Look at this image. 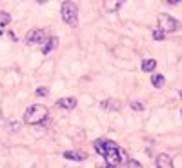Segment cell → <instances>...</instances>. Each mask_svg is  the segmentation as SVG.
<instances>
[{
	"label": "cell",
	"mask_w": 182,
	"mask_h": 168,
	"mask_svg": "<svg viewBox=\"0 0 182 168\" xmlns=\"http://www.w3.org/2000/svg\"><path fill=\"white\" fill-rule=\"evenodd\" d=\"M48 108L44 104H31L28 110L24 112V121L28 124H42L48 119Z\"/></svg>",
	"instance_id": "obj_1"
},
{
	"label": "cell",
	"mask_w": 182,
	"mask_h": 168,
	"mask_svg": "<svg viewBox=\"0 0 182 168\" xmlns=\"http://www.w3.org/2000/svg\"><path fill=\"white\" fill-rule=\"evenodd\" d=\"M104 159H106V165L107 166H120V165H124L126 161H127V155H126V152L120 148V146L115 143L111 146L109 150H107L104 155H102Z\"/></svg>",
	"instance_id": "obj_2"
},
{
	"label": "cell",
	"mask_w": 182,
	"mask_h": 168,
	"mask_svg": "<svg viewBox=\"0 0 182 168\" xmlns=\"http://www.w3.org/2000/svg\"><path fill=\"white\" fill-rule=\"evenodd\" d=\"M60 15H62V20L67 26H71V28L77 26V22H78V9H77V6L73 4L71 0H66V2L62 4Z\"/></svg>",
	"instance_id": "obj_3"
},
{
	"label": "cell",
	"mask_w": 182,
	"mask_h": 168,
	"mask_svg": "<svg viewBox=\"0 0 182 168\" xmlns=\"http://www.w3.org/2000/svg\"><path fill=\"white\" fill-rule=\"evenodd\" d=\"M157 22H158V28L164 29L166 33H173V31L180 29V22L177 18H173L171 15H167V13H160L157 17Z\"/></svg>",
	"instance_id": "obj_4"
},
{
	"label": "cell",
	"mask_w": 182,
	"mask_h": 168,
	"mask_svg": "<svg viewBox=\"0 0 182 168\" xmlns=\"http://www.w3.org/2000/svg\"><path fill=\"white\" fill-rule=\"evenodd\" d=\"M46 42V31L44 29H31L28 31L26 35V44L31 46V44H42Z\"/></svg>",
	"instance_id": "obj_5"
},
{
	"label": "cell",
	"mask_w": 182,
	"mask_h": 168,
	"mask_svg": "<svg viewBox=\"0 0 182 168\" xmlns=\"http://www.w3.org/2000/svg\"><path fill=\"white\" fill-rule=\"evenodd\" d=\"M113 144H115V143H113V141H109V139H97L95 143H93V146H95L97 153H100V155H104V153L109 150Z\"/></svg>",
	"instance_id": "obj_6"
},
{
	"label": "cell",
	"mask_w": 182,
	"mask_h": 168,
	"mask_svg": "<svg viewBox=\"0 0 182 168\" xmlns=\"http://www.w3.org/2000/svg\"><path fill=\"white\" fill-rule=\"evenodd\" d=\"M126 2V0H104V9L107 11V13H115V11H118L120 8H122V4Z\"/></svg>",
	"instance_id": "obj_7"
},
{
	"label": "cell",
	"mask_w": 182,
	"mask_h": 168,
	"mask_svg": "<svg viewBox=\"0 0 182 168\" xmlns=\"http://www.w3.org/2000/svg\"><path fill=\"white\" fill-rule=\"evenodd\" d=\"M77 104H78V100L75 97H64V99L57 100V106L58 108H64V110H73Z\"/></svg>",
	"instance_id": "obj_8"
},
{
	"label": "cell",
	"mask_w": 182,
	"mask_h": 168,
	"mask_svg": "<svg viewBox=\"0 0 182 168\" xmlns=\"http://www.w3.org/2000/svg\"><path fill=\"white\" fill-rule=\"evenodd\" d=\"M155 165H157L158 168H171L173 166V159L167 155V153H160V155H157Z\"/></svg>",
	"instance_id": "obj_9"
},
{
	"label": "cell",
	"mask_w": 182,
	"mask_h": 168,
	"mask_svg": "<svg viewBox=\"0 0 182 168\" xmlns=\"http://www.w3.org/2000/svg\"><path fill=\"white\" fill-rule=\"evenodd\" d=\"M100 106H102L104 110H109V112H118L120 108H122V104L118 102L117 99H109V100H102L100 102Z\"/></svg>",
	"instance_id": "obj_10"
},
{
	"label": "cell",
	"mask_w": 182,
	"mask_h": 168,
	"mask_svg": "<svg viewBox=\"0 0 182 168\" xmlns=\"http://www.w3.org/2000/svg\"><path fill=\"white\" fill-rule=\"evenodd\" d=\"M64 157L69 159V161H84L86 153L80 152V150H69V152H64Z\"/></svg>",
	"instance_id": "obj_11"
},
{
	"label": "cell",
	"mask_w": 182,
	"mask_h": 168,
	"mask_svg": "<svg viewBox=\"0 0 182 168\" xmlns=\"http://www.w3.org/2000/svg\"><path fill=\"white\" fill-rule=\"evenodd\" d=\"M57 44H58V38H57V37L48 38V40H46V44L42 46V53H44V55H48L51 49H55V48H57Z\"/></svg>",
	"instance_id": "obj_12"
},
{
	"label": "cell",
	"mask_w": 182,
	"mask_h": 168,
	"mask_svg": "<svg viewBox=\"0 0 182 168\" xmlns=\"http://www.w3.org/2000/svg\"><path fill=\"white\" fill-rule=\"evenodd\" d=\"M140 68H142V71H146V73H151L155 68H157V60L155 59H144Z\"/></svg>",
	"instance_id": "obj_13"
},
{
	"label": "cell",
	"mask_w": 182,
	"mask_h": 168,
	"mask_svg": "<svg viewBox=\"0 0 182 168\" xmlns=\"http://www.w3.org/2000/svg\"><path fill=\"white\" fill-rule=\"evenodd\" d=\"M164 82H166V79H164V75H160V73H155V75L151 77V84H153L157 90H158V88H162Z\"/></svg>",
	"instance_id": "obj_14"
},
{
	"label": "cell",
	"mask_w": 182,
	"mask_h": 168,
	"mask_svg": "<svg viewBox=\"0 0 182 168\" xmlns=\"http://www.w3.org/2000/svg\"><path fill=\"white\" fill-rule=\"evenodd\" d=\"M151 35H153V38L157 40V42H162V40L166 38V31H164V29H160V28H157V29H153Z\"/></svg>",
	"instance_id": "obj_15"
},
{
	"label": "cell",
	"mask_w": 182,
	"mask_h": 168,
	"mask_svg": "<svg viewBox=\"0 0 182 168\" xmlns=\"http://www.w3.org/2000/svg\"><path fill=\"white\" fill-rule=\"evenodd\" d=\"M9 20H11V17H9L8 11H0V26H2V28L9 24Z\"/></svg>",
	"instance_id": "obj_16"
},
{
	"label": "cell",
	"mask_w": 182,
	"mask_h": 168,
	"mask_svg": "<svg viewBox=\"0 0 182 168\" xmlns=\"http://www.w3.org/2000/svg\"><path fill=\"white\" fill-rule=\"evenodd\" d=\"M131 110H135V112H142V110H144V104L135 100V102H131Z\"/></svg>",
	"instance_id": "obj_17"
},
{
	"label": "cell",
	"mask_w": 182,
	"mask_h": 168,
	"mask_svg": "<svg viewBox=\"0 0 182 168\" xmlns=\"http://www.w3.org/2000/svg\"><path fill=\"white\" fill-rule=\"evenodd\" d=\"M48 93H49V90H48V88H44V86H40V88H37V95H38V97H46Z\"/></svg>",
	"instance_id": "obj_18"
},
{
	"label": "cell",
	"mask_w": 182,
	"mask_h": 168,
	"mask_svg": "<svg viewBox=\"0 0 182 168\" xmlns=\"http://www.w3.org/2000/svg\"><path fill=\"white\" fill-rule=\"evenodd\" d=\"M126 163H127V166H135V168H138V166H140L138 161H126Z\"/></svg>",
	"instance_id": "obj_19"
},
{
	"label": "cell",
	"mask_w": 182,
	"mask_h": 168,
	"mask_svg": "<svg viewBox=\"0 0 182 168\" xmlns=\"http://www.w3.org/2000/svg\"><path fill=\"white\" fill-rule=\"evenodd\" d=\"M9 128H11L13 132H15V130H18V128H20V124H18V123H9Z\"/></svg>",
	"instance_id": "obj_20"
},
{
	"label": "cell",
	"mask_w": 182,
	"mask_h": 168,
	"mask_svg": "<svg viewBox=\"0 0 182 168\" xmlns=\"http://www.w3.org/2000/svg\"><path fill=\"white\" fill-rule=\"evenodd\" d=\"M170 6H177V4H182V0H167Z\"/></svg>",
	"instance_id": "obj_21"
},
{
	"label": "cell",
	"mask_w": 182,
	"mask_h": 168,
	"mask_svg": "<svg viewBox=\"0 0 182 168\" xmlns=\"http://www.w3.org/2000/svg\"><path fill=\"white\" fill-rule=\"evenodd\" d=\"M37 2H38V4H44V2H48V0H37Z\"/></svg>",
	"instance_id": "obj_22"
},
{
	"label": "cell",
	"mask_w": 182,
	"mask_h": 168,
	"mask_svg": "<svg viewBox=\"0 0 182 168\" xmlns=\"http://www.w3.org/2000/svg\"><path fill=\"white\" fill-rule=\"evenodd\" d=\"M179 97H180V99H182V90H180V91H179Z\"/></svg>",
	"instance_id": "obj_23"
},
{
	"label": "cell",
	"mask_w": 182,
	"mask_h": 168,
	"mask_svg": "<svg viewBox=\"0 0 182 168\" xmlns=\"http://www.w3.org/2000/svg\"><path fill=\"white\" fill-rule=\"evenodd\" d=\"M180 117H182V110H180Z\"/></svg>",
	"instance_id": "obj_24"
},
{
	"label": "cell",
	"mask_w": 182,
	"mask_h": 168,
	"mask_svg": "<svg viewBox=\"0 0 182 168\" xmlns=\"http://www.w3.org/2000/svg\"><path fill=\"white\" fill-rule=\"evenodd\" d=\"M0 117H2V115H0Z\"/></svg>",
	"instance_id": "obj_25"
}]
</instances>
